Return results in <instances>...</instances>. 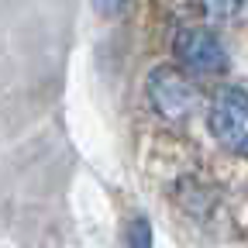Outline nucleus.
I'll return each instance as SVG.
<instances>
[{
  "mask_svg": "<svg viewBox=\"0 0 248 248\" xmlns=\"http://www.w3.org/2000/svg\"><path fill=\"white\" fill-rule=\"evenodd\" d=\"M197 4L203 7V14H207V17L224 21V17H234V14L245 7V0H197Z\"/></svg>",
  "mask_w": 248,
  "mask_h": 248,
  "instance_id": "nucleus-4",
  "label": "nucleus"
},
{
  "mask_svg": "<svg viewBox=\"0 0 248 248\" xmlns=\"http://www.w3.org/2000/svg\"><path fill=\"white\" fill-rule=\"evenodd\" d=\"M210 131L228 152L248 155V93L221 90L210 104Z\"/></svg>",
  "mask_w": 248,
  "mask_h": 248,
  "instance_id": "nucleus-1",
  "label": "nucleus"
},
{
  "mask_svg": "<svg viewBox=\"0 0 248 248\" xmlns=\"http://www.w3.org/2000/svg\"><path fill=\"white\" fill-rule=\"evenodd\" d=\"M128 248H152V228L145 217L128 224Z\"/></svg>",
  "mask_w": 248,
  "mask_h": 248,
  "instance_id": "nucleus-5",
  "label": "nucleus"
},
{
  "mask_svg": "<svg viewBox=\"0 0 248 248\" xmlns=\"http://www.w3.org/2000/svg\"><path fill=\"white\" fill-rule=\"evenodd\" d=\"M148 100H152V107L159 114H166L172 121H183V117L193 114L200 93L183 73L166 66V69H152V76H148Z\"/></svg>",
  "mask_w": 248,
  "mask_h": 248,
  "instance_id": "nucleus-3",
  "label": "nucleus"
},
{
  "mask_svg": "<svg viewBox=\"0 0 248 248\" xmlns=\"http://www.w3.org/2000/svg\"><path fill=\"white\" fill-rule=\"evenodd\" d=\"M172 52L183 62V69H190L197 76H217L228 66V52H224L221 38L207 28H183L176 35Z\"/></svg>",
  "mask_w": 248,
  "mask_h": 248,
  "instance_id": "nucleus-2",
  "label": "nucleus"
}]
</instances>
